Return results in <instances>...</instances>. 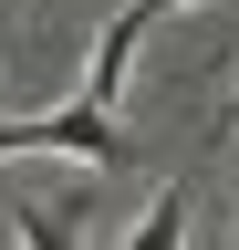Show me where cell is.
<instances>
[{"mask_svg":"<svg viewBox=\"0 0 239 250\" xmlns=\"http://www.w3.org/2000/svg\"><path fill=\"white\" fill-rule=\"evenodd\" d=\"M125 250H187V188H166V198L135 219V240H125Z\"/></svg>","mask_w":239,"mask_h":250,"instance_id":"obj_1","label":"cell"},{"mask_svg":"<svg viewBox=\"0 0 239 250\" xmlns=\"http://www.w3.org/2000/svg\"><path fill=\"white\" fill-rule=\"evenodd\" d=\"M21 250H73V219L63 208H21Z\"/></svg>","mask_w":239,"mask_h":250,"instance_id":"obj_2","label":"cell"},{"mask_svg":"<svg viewBox=\"0 0 239 250\" xmlns=\"http://www.w3.org/2000/svg\"><path fill=\"white\" fill-rule=\"evenodd\" d=\"M125 11H135V21H146V31H156V21H166V11H187V0H125Z\"/></svg>","mask_w":239,"mask_h":250,"instance_id":"obj_3","label":"cell"}]
</instances>
